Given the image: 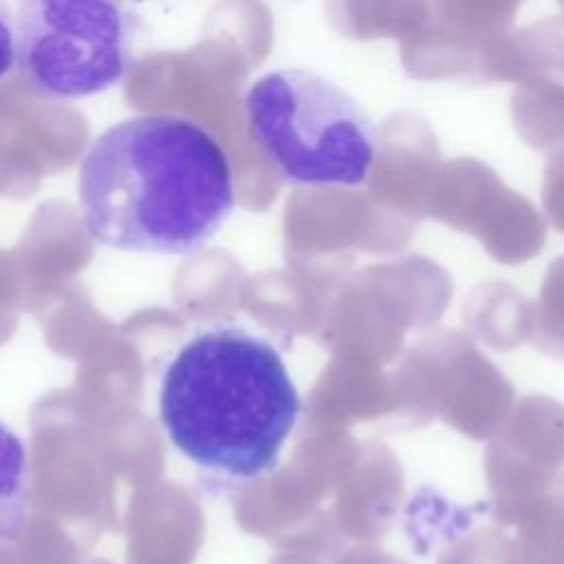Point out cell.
<instances>
[{
    "label": "cell",
    "mask_w": 564,
    "mask_h": 564,
    "mask_svg": "<svg viewBox=\"0 0 564 564\" xmlns=\"http://www.w3.org/2000/svg\"><path fill=\"white\" fill-rule=\"evenodd\" d=\"M531 337L535 346L564 359V260L553 264L549 278L542 282V295L538 308L531 311Z\"/></svg>",
    "instance_id": "obj_9"
},
{
    "label": "cell",
    "mask_w": 564,
    "mask_h": 564,
    "mask_svg": "<svg viewBox=\"0 0 564 564\" xmlns=\"http://www.w3.org/2000/svg\"><path fill=\"white\" fill-rule=\"evenodd\" d=\"M20 68L18 62V40H15V24L13 11L9 0H0V84Z\"/></svg>",
    "instance_id": "obj_11"
},
{
    "label": "cell",
    "mask_w": 564,
    "mask_h": 564,
    "mask_svg": "<svg viewBox=\"0 0 564 564\" xmlns=\"http://www.w3.org/2000/svg\"><path fill=\"white\" fill-rule=\"evenodd\" d=\"M18 62L37 97L86 99L137 64L141 20L128 0H9Z\"/></svg>",
    "instance_id": "obj_4"
},
{
    "label": "cell",
    "mask_w": 564,
    "mask_h": 564,
    "mask_svg": "<svg viewBox=\"0 0 564 564\" xmlns=\"http://www.w3.org/2000/svg\"><path fill=\"white\" fill-rule=\"evenodd\" d=\"M436 564H522V560L511 540L491 529H482L443 553Z\"/></svg>",
    "instance_id": "obj_10"
},
{
    "label": "cell",
    "mask_w": 564,
    "mask_h": 564,
    "mask_svg": "<svg viewBox=\"0 0 564 564\" xmlns=\"http://www.w3.org/2000/svg\"><path fill=\"white\" fill-rule=\"evenodd\" d=\"M513 524L522 564H564V474L527 502Z\"/></svg>",
    "instance_id": "obj_7"
},
{
    "label": "cell",
    "mask_w": 564,
    "mask_h": 564,
    "mask_svg": "<svg viewBox=\"0 0 564 564\" xmlns=\"http://www.w3.org/2000/svg\"><path fill=\"white\" fill-rule=\"evenodd\" d=\"M564 463V408L546 397L524 399L487 447L485 465L498 524L546 489Z\"/></svg>",
    "instance_id": "obj_6"
},
{
    "label": "cell",
    "mask_w": 564,
    "mask_h": 564,
    "mask_svg": "<svg viewBox=\"0 0 564 564\" xmlns=\"http://www.w3.org/2000/svg\"><path fill=\"white\" fill-rule=\"evenodd\" d=\"M302 412L280 350L218 324L189 337L163 370L159 421L198 469L234 482L271 474Z\"/></svg>",
    "instance_id": "obj_2"
},
{
    "label": "cell",
    "mask_w": 564,
    "mask_h": 564,
    "mask_svg": "<svg viewBox=\"0 0 564 564\" xmlns=\"http://www.w3.org/2000/svg\"><path fill=\"white\" fill-rule=\"evenodd\" d=\"M31 463L22 436L0 421V544L15 542L31 516Z\"/></svg>",
    "instance_id": "obj_8"
},
{
    "label": "cell",
    "mask_w": 564,
    "mask_h": 564,
    "mask_svg": "<svg viewBox=\"0 0 564 564\" xmlns=\"http://www.w3.org/2000/svg\"><path fill=\"white\" fill-rule=\"evenodd\" d=\"M414 425L438 414L469 438L496 436L513 405V388L469 339L454 330H436L412 350Z\"/></svg>",
    "instance_id": "obj_5"
},
{
    "label": "cell",
    "mask_w": 564,
    "mask_h": 564,
    "mask_svg": "<svg viewBox=\"0 0 564 564\" xmlns=\"http://www.w3.org/2000/svg\"><path fill=\"white\" fill-rule=\"evenodd\" d=\"M77 200L95 242L185 256L203 249L229 218L234 172L203 123L174 112L137 115L88 145L77 170Z\"/></svg>",
    "instance_id": "obj_1"
},
{
    "label": "cell",
    "mask_w": 564,
    "mask_h": 564,
    "mask_svg": "<svg viewBox=\"0 0 564 564\" xmlns=\"http://www.w3.org/2000/svg\"><path fill=\"white\" fill-rule=\"evenodd\" d=\"M253 145L284 181L359 187L368 181L379 134L366 108L335 82L304 68H273L245 95Z\"/></svg>",
    "instance_id": "obj_3"
}]
</instances>
